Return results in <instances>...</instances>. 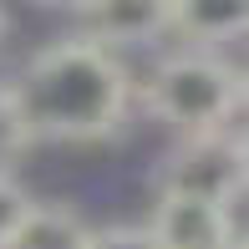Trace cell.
<instances>
[{
  "instance_id": "cell-8",
  "label": "cell",
  "mask_w": 249,
  "mask_h": 249,
  "mask_svg": "<svg viewBox=\"0 0 249 249\" xmlns=\"http://www.w3.org/2000/svg\"><path fill=\"white\" fill-rule=\"evenodd\" d=\"M31 127H26V117H20V107H16V92H10V82L0 87V173H16V163H20V153L31 148Z\"/></svg>"
},
{
  "instance_id": "cell-1",
  "label": "cell",
  "mask_w": 249,
  "mask_h": 249,
  "mask_svg": "<svg viewBox=\"0 0 249 249\" xmlns=\"http://www.w3.org/2000/svg\"><path fill=\"white\" fill-rule=\"evenodd\" d=\"M10 92L31 138L82 148V142H107L122 127L132 107V76L117 61V51L71 36L41 46L16 71Z\"/></svg>"
},
{
  "instance_id": "cell-2",
  "label": "cell",
  "mask_w": 249,
  "mask_h": 249,
  "mask_svg": "<svg viewBox=\"0 0 249 249\" xmlns=\"http://www.w3.org/2000/svg\"><path fill=\"white\" fill-rule=\"evenodd\" d=\"M142 107H148L163 127H173L178 138H183V132L239 127L244 76H239V66H229L209 46L173 51L168 61H158V71L142 82Z\"/></svg>"
},
{
  "instance_id": "cell-12",
  "label": "cell",
  "mask_w": 249,
  "mask_h": 249,
  "mask_svg": "<svg viewBox=\"0 0 249 249\" xmlns=\"http://www.w3.org/2000/svg\"><path fill=\"white\" fill-rule=\"evenodd\" d=\"M5 31H10V16H5V5H0V41H5Z\"/></svg>"
},
{
  "instance_id": "cell-6",
  "label": "cell",
  "mask_w": 249,
  "mask_h": 249,
  "mask_svg": "<svg viewBox=\"0 0 249 249\" xmlns=\"http://www.w3.org/2000/svg\"><path fill=\"white\" fill-rule=\"evenodd\" d=\"M92 224L71 209V203H41L31 198L26 219L16 224V234L5 239V249H87Z\"/></svg>"
},
{
  "instance_id": "cell-5",
  "label": "cell",
  "mask_w": 249,
  "mask_h": 249,
  "mask_svg": "<svg viewBox=\"0 0 249 249\" xmlns=\"http://www.w3.org/2000/svg\"><path fill=\"white\" fill-rule=\"evenodd\" d=\"M82 36L97 46H148L158 36H173V0H82L76 10Z\"/></svg>"
},
{
  "instance_id": "cell-7",
  "label": "cell",
  "mask_w": 249,
  "mask_h": 249,
  "mask_svg": "<svg viewBox=\"0 0 249 249\" xmlns=\"http://www.w3.org/2000/svg\"><path fill=\"white\" fill-rule=\"evenodd\" d=\"M249 26V0H173V36H188L198 46L239 41Z\"/></svg>"
},
{
  "instance_id": "cell-11",
  "label": "cell",
  "mask_w": 249,
  "mask_h": 249,
  "mask_svg": "<svg viewBox=\"0 0 249 249\" xmlns=\"http://www.w3.org/2000/svg\"><path fill=\"white\" fill-rule=\"evenodd\" d=\"M36 5H46V10H71V16H76V10H82V0H36Z\"/></svg>"
},
{
  "instance_id": "cell-9",
  "label": "cell",
  "mask_w": 249,
  "mask_h": 249,
  "mask_svg": "<svg viewBox=\"0 0 249 249\" xmlns=\"http://www.w3.org/2000/svg\"><path fill=\"white\" fill-rule=\"evenodd\" d=\"M87 249H163L148 224H102L87 234Z\"/></svg>"
},
{
  "instance_id": "cell-10",
  "label": "cell",
  "mask_w": 249,
  "mask_h": 249,
  "mask_svg": "<svg viewBox=\"0 0 249 249\" xmlns=\"http://www.w3.org/2000/svg\"><path fill=\"white\" fill-rule=\"evenodd\" d=\"M31 188L20 183L16 173H0V249H5V239L16 234V224L26 219V209H31Z\"/></svg>"
},
{
  "instance_id": "cell-3",
  "label": "cell",
  "mask_w": 249,
  "mask_h": 249,
  "mask_svg": "<svg viewBox=\"0 0 249 249\" xmlns=\"http://www.w3.org/2000/svg\"><path fill=\"white\" fill-rule=\"evenodd\" d=\"M249 168H244V127H219V132H183L158 163V188L163 194H194L229 203L244 194Z\"/></svg>"
},
{
  "instance_id": "cell-4",
  "label": "cell",
  "mask_w": 249,
  "mask_h": 249,
  "mask_svg": "<svg viewBox=\"0 0 249 249\" xmlns=\"http://www.w3.org/2000/svg\"><path fill=\"white\" fill-rule=\"evenodd\" d=\"M148 229L163 249H213L224 239H244V194H234L229 203L213 198H194V194H163L148 213Z\"/></svg>"
},
{
  "instance_id": "cell-13",
  "label": "cell",
  "mask_w": 249,
  "mask_h": 249,
  "mask_svg": "<svg viewBox=\"0 0 249 249\" xmlns=\"http://www.w3.org/2000/svg\"><path fill=\"white\" fill-rule=\"evenodd\" d=\"M213 249H249V244H239V239H224V244H213Z\"/></svg>"
}]
</instances>
